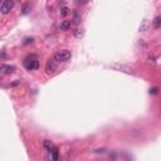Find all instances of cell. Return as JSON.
Segmentation results:
<instances>
[{
	"label": "cell",
	"instance_id": "6da1fadb",
	"mask_svg": "<svg viewBox=\"0 0 161 161\" xmlns=\"http://www.w3.org/2000/svg\"><path fill=\"white\" fill-rule=\"evenodd\" d=\"M71 57H72V54H71V52L69 51H67V49H62V51H58L54 54V59L56 62H58V63H60V62H68V60L71 59Z\"/></svg>",
	"mask_w": 161,
	"mask_h": 161
},
{
	"label": "cell",
	"instance_id": "7a4b0ae2",
	"mask_svg": "<svg viewBox=\"0 0 161 161\" xmlns=\"http://www.w3.org/2000/svg\"><path fill=\"white\" fill-rule=\"evenodd\" d=\"M24 67L28 71H35V69H38V68H39V62H38V59L35 58V57L32 56L30 58H26L25 59Z\"/></svg>",
	"mask_w": 161,
	"mask_h": 161
},
{
	"label": "cell",
	"instance_id": "3957f363",
	"mask_svg": "<svg viewBox=\"0 0 161 161\" xmlns=\"http://www.w3.org/2000/svg\"><path fill=\"white\" fill-rule=\"evenodd\" d=\"M13 6H14L13 0H4L1 6H0V11H1V14H8V13H10L11 9H13Z\"/></svg>",
	"mask_w": 161,
	"mask_h": 161
},
{
	"label": "cell",
	"instance_id": "277c9868",
	"mask_svg": "<svg viewBox=\"0 0 161 161\" xmlns=\"http://www.w3.org/2000/svg\"><path fill=\"white\" fill-rule=\"evenodd\" d=\"M14 71H15V67L10 66V64H1V66H0V72L4 74H10V73H13Z\"/></svg>",
	"mask_w": 161,
	"mask_h": 161
},
{
	"label": "cell",
	"instance_id": "5b68a950",
	"mask_svg": "<svg viewBox=\"0 0 161 161\" xmlns=\"http://www.w3.org/2000/svg\"><path fill=\"white\" fill-rule=\"evenodd\" d=\"M57 63L54 59H49L47 62V72L48 73H54V72L57 71Z\"/></svg>",
	"mask_w": 161,
	"mask_h": 161
},
{
	"label": "cell",
	"instance_id": "8992f818",
	"mask_svg": "<svg viewBox=\"0 0 161 161\" xmlns=\"http://www.w3.org/2000/svg\"><path fill=\"white\" fill-rule=\"evenodd\" d=\"M59 154H58V149L53 147L51 151H49V159L51 160H58Z\"/></svg>",
	"mask_w": 161,
	"mask_h": 161
},
{
	"label": "cell",
	"instance_id": "52a82bcc",
	"mask_svg": "<svg viewBox=\"0 0 161 161\" xmlns=\"http://www.w3.org/2000/svg\"><path fill=\"white\" fill-rule=\"evenodd\" d=\"M71 25H72L71 20H63L62 23H60V29H62V30H68L71 28Z\"/></svg>",
	"mask_w": 161,
	"mask_h": 161
},
{
	"label": "cell",
	"instance_id": "ba28073f",
	"mask_svg": "<svg viewBox=\"0 0 161 161\" xmlns=\"http://www.w3.org/2000/svg\"><path fill=\"white\" fill-rule=\"evenodd\" d=\"M149 26H150V23H149V20H145L141 23V25H140V32H146V30L149 29Z\"/></svg>",
	"mask_w": 161,
	"mask_h": 161
},
{
	"label": "cell",
	"instance_id": "9c48e42d",
	"mask_svg": "<svg viewBox=\"0 0 161 161\" xmlns=\"http://www.w3.org/2000/svg\"><path fill=\"white\" fill-rule=\"evenodd\" d=\"M43 146H44L45 149H47L48 151H51L52 149L54 147V146H53V142H52V141H49V140H44V142H43Z\"/></svg>",
	"mask_w": 161,
	"mask_h": 161
},
{
	"label": "cell",
	"instance_id": "30bf717a",
	"mask_svg": "<svg viewBox=\"0 0 161 161\" xmlns=\"http://www.w3.org/2000/svg\"><path fill=\"white\" fill-rule=\"evenodd\" d=\"M112 68H116V69H120L122 72H127V73H130L131 72V69L127 67H125V66H118V64H115V66H112Z\"/></svg>",
	"mask_w": 161,
	"mask_h": 161
},
{
	"label": "cell",
	"instance_id": "8fae6325",
	"mask_svg": "<svg viewBox=\"0 0 161 161\" xmlns=\"http://www.w3.org/2000/svg\"><path fill=\"white\" fill-rule=\"evenodd\" d=\"M30 8H32V6H30V4L29 3H25L24 5H23V8H22V13L23 14H28L29 11H30Z\"/></svg>",
	"mask_w": 161,
	"mask_h": 161
},
{
	"label": "cell",
	"instance_id": "7c38bea8",
	"mask_svg": "<svg viewBox=\"0 0 161 161\" xmlns=\"http://www.w3.org/2000/svg\"><path fill=\"white\" fill-rule=\"evenodd\" d=\"M160 25H161V18H160V17H156V18L154 19V28L159 29Z\"/></svg>",
	"mask_w": 161,
	"mask_h": 161
},
{
	"label": "cell",
	"instance_id": "4fadbf2b",
	"mask_svg": "<svg viewBox=\"0 0 161 161\" xmlns=\"http://www.w3.org/2000/svg\"><path fill=\"white\" fill-rule=\"evenodd\" d=\"M68 14H69L68 8H62V9H60V15H62V17H67Z\"/></svg>",
	"mask_w": 161,
	"mask_h": 161
},
{
	"label": "cell",
	"instance_id": "5bb4252c",
	"mask_svg": "<svg viewBox=\"0 0 161 161\" xmlns=\"http://www.w3.org/2000/svg\"><path fill=\"white\" fill-rule=\"evenodd\" d=\"M74 37H76V38H80V37H83V32H82V29H76V30H74Z\"/></svg>",
	"mask_w": 161,
	"mask_h": 161
},
{
	"label": "cell",
	"instance_id": "9a60e30c",
	"mask_svg": "<svg viewBox=\"0 0 161 161\" xmlns=\"http://www.w3.org/2000/svg\"><path fill=\"white\" fill-rule=\"evenodd\" d=\"M33 38H26V39H24V42H23V44H29V43H33Z\"/></svg>",
	"mask_w": 161,
	"mask_h": 161
},
{
	"label": "cell",
	"instance_id": "2e32d148",
	"mask_svg": "<svg viewBox=\"0 0 161 161\" xmlns=\"http://www.w3.org/2000/svg\"><path fill=\"white\" fill-rule=\"evenodd\" d=\"M150 93H152V94H156V93H158V88H156V87H155V88H152Z\"/></svg>",
	"mask_w": 161,
	"mask_h": 161
},
{
	"label": "cell",
	"instance_id": "e0dca14e",
	"mask_svg": "<svg viewBox=\"0 0 161 161\" xmlns=\"http://www.w3.org/2000/svg\"><path fill=\"white\" fill-rule=\"evenodd\" d=\"M0 82H1V77H0Z\"/></svg>",
	"mask_w": 161,
	"mask_h": 161
},
{
	"label": "cell",
	"instance_id": "ac0fdd59",
	"mask_svg": "<svg viewBox=\"0 0 161 161\" xmlns=\"http://www.w3.org/2000/svg\"><path fill=\"white\" fill-rule=\"evenodd\" d=\"M1 1H3V0H0V4H1Z\"/></svg>",
	"mask_w": 161,
	"mask_h": 161
}]
</instances>
